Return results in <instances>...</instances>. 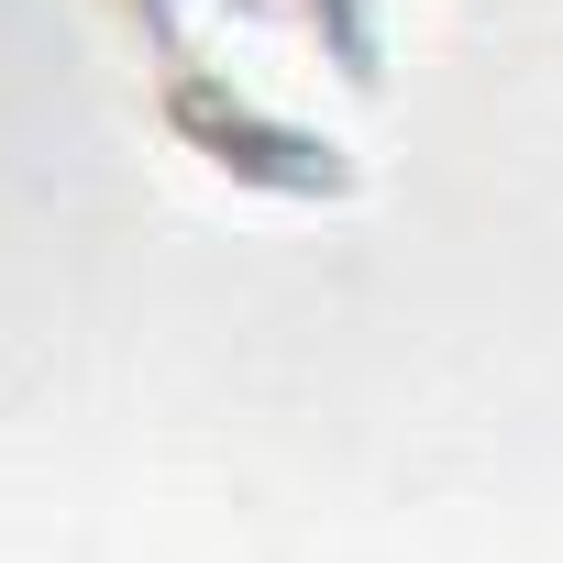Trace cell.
<instances>
[{"instance_id": "1", "label": "cell", "mask_w": 563, "mask_h": 563, "mask_svg": "<svg viewBox=\"0 0 563 563\" xmlns=\"http://www.w3.org/2000/svg\"><path fill=\"white\" fill-rule=\"evenodd\" d=\"M133 78L188 166L254 199H332L387 111V0H122Z\"/></svg>"}]
</instances>
